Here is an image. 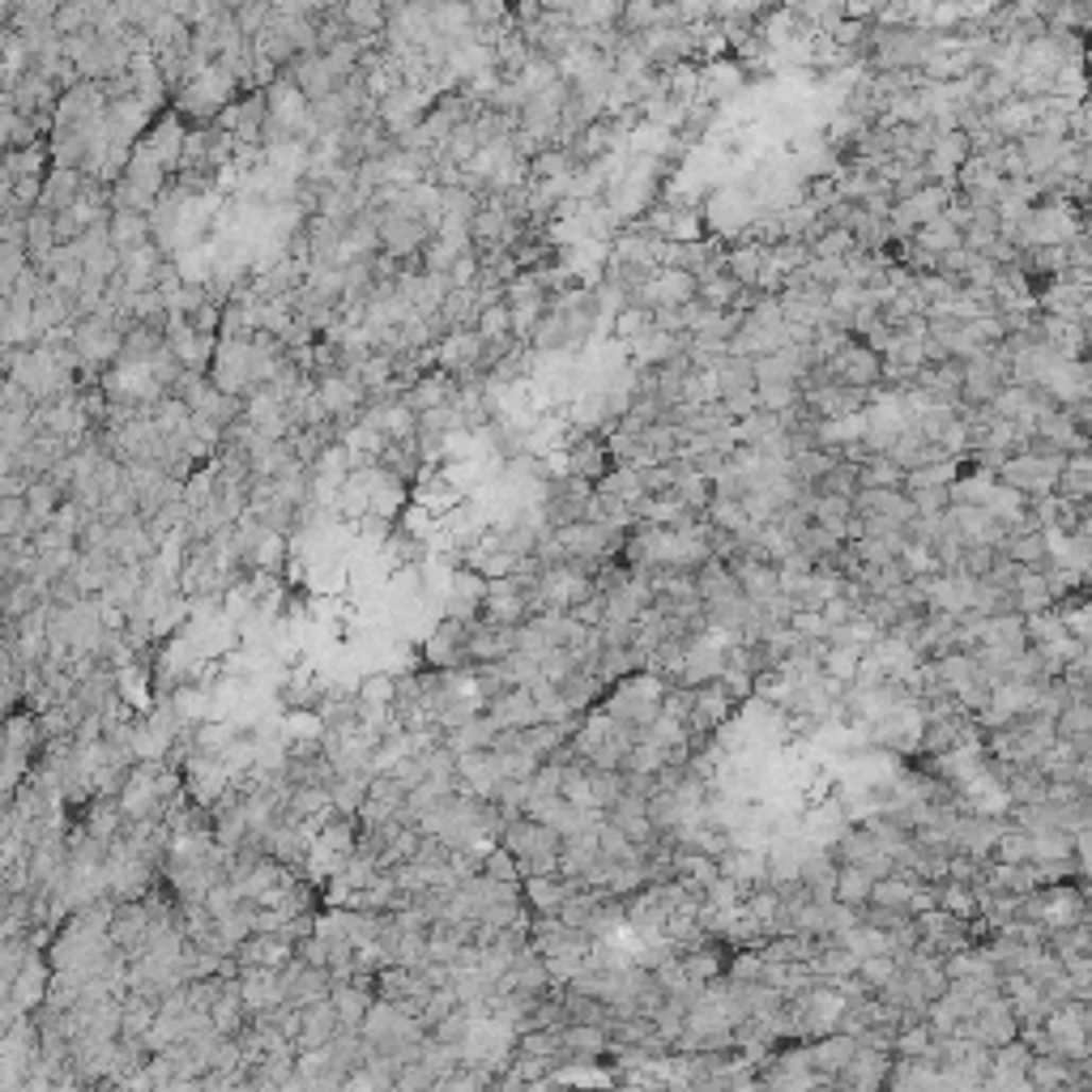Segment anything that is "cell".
Here are the masks:
<instances>
[{
    "label": "cell",
    "instance_id": "cell-8",
    "mask_svg": "<svg viewBox=\"0 0 1092 1092\" xmlns=\"http://www.w3.org/2000/svg\"><path fill=\"white\" fill-rule=\"evenodd\" d=\"M585 888H590V884H568V880H560V875H542V880H525V884H521L525 905H529L533 918H542V914H564V905H568L577 892H585Z\"/></svg>",
    "mask_w": 1092,
    "mask_h": 1092
},
{
    "label": "cell",
    "instance_id": "cell-3",
    "mask_svg": "<svg viewBox=\"0 0 1092 1092\" xmlns=\"http://www.w3.org/2000/svg\"><path fill=\"white\" fill-rule=\"evenodd\" d=\"M960 1037H969V1041H977V1045H986V1050H1003V1045H1011V1041L1020 1037V1020H1016V1011H1011L1007 999H994V1003H986L973 1020L960 1024Z\"/></svg>",
    "mask_w": 1092,
    "mask_h": 1092
},
{
    "label": "cell",
    "instance_id": "cell-22",
    "mask_svg": "<svg viewBox=\"0 0 1092 1092\" xmlns=\"http://www.w3.org/2000/svg\"><path fill=\"white\" fill-rule=\"evenodd\" d=\"M474 329H478L482 342H508V338H512V308H508V304L482 308L478 321H474Z\"/></svg>",
    "mask_w": 1092,
    "mask_h": 1092
},
{
    "label": "cell",
    "instance_id": "cell-7",
    "mask_svg": "<svg viewBox=\"0 0 1092 1092\" xmlns=\"http://www.w3.org/2000/svg\"><path fill=\"white\" fill-rule=\"evenodd\" d=\"M806 1050H811V1071H815L819 1079H837V1075L854 1062V1054L863 1050V1041H858V1037H846V1033H833V1037L806 1041Z\"/></svg>",
    "mask_w": 1092,
    "mask_h": 1092
},
{
    "label": "cell",
    "instance_id": "cell-16",
    "mask_svg": "<svg viewBox=\"0 0 1092 1092\" xmlns=\"http://www.w3.org/2000/svg\"><path fill=\"white\" fill-rule=\"evenodd\" d=\"M965 154H969V137H965V133H943V137L935 141V150L926 154V167H931L935 175H952V171L965 163Z\"/></svg>",
    "mask_w": 1092,
    "mask_h": 1092
},
{
    "label": "cell",
    "instance_id": "cell-21",
    "mask_svg": "<svg viewBox=\"0 0 1092 1092\" xmlns=\"http://www.w3.org/2000/svg\"><path fill=\"white\" fill-rule=\"evenodd\" d=\"M931 1045H935V1033H931V1024H926V1020H914V1024H901L892 1054H897V1058H922Z\"/></svg>",
    "mask_w": 1092,
    "mask_h": 1092
},
{
    "label": "cell",
    "instance_id": "cell-18",
    "mask_svg": "<svg viewBox=\"0 0 1092 1092\" xmlns=\"http://www.w3.org/2000/svg\"><path fill=\"white\" fill-rule=\"evenodd\" d=\"M478 1024H482V1020H478L470 1007H457L448 1020H440V1024L431 1028V1037H436L440 1045H453V1050H461V1045L474 1037V1028H478Z\"/></svg>",
    "mask_w": 1092,
    "mask_h": 1092
},
{
    "label": "cell",
    "instance_id": "cell-19",
    "mask_svg": "<svg viewBox=\"0 0 1092 1092\" xmlns=\"http://www.w3.org/2000/svg\"><path fill=\"white\" fill-rule=\"evenodd\" d=\"M764 973H768V965H764L760 948H738V952H734V960L726 965V977H730L734 986H760V982H764Z\"/></svg>",
    "mask_w": 1092,
    "mask_h": 1092
},
{
    "label": "cell",
    "instance_id": "cell-12",
    "mask_svg": "<svg viewBox=\"0 0 1092 1092\" xmlns=\"http://www.w3.org/2000/svg\"><path fill=\"white\" fill-rule=\"evenodd\" d=\"M338 1033H342V1020H338L334 1003H329V999H325V1003H312V1007H304V1028H300L295 1050H300V1054H308V1050H325Z\"/></svg>",
    "mask_w": 1092,
    "mask_h": 1092
},
{
    "label": "cell",
    "instance_id": "cell-13",
    "mask_svg": "<svg viewBox=\"0 0 1092 1092\" xmlns=\"http://www.w3.org/2000/svg\"><path fill=\"white\" fill-rule=\"evenodd\" d=\"M914 892H918V880H909V875H888V880H880V884L871 888V905H875V909L909 914ZM909 918H914V914H909Z\"/></svg>",
    "mask_w": 1092,
    "mask_h": 1092
},
{
    "label": "cell",
    "instance_id": "cell-24",
    "mask_svg": "<svg viewBox=\"0 0 1092 1092\" xmlns=\"http://www.w3.org/2000/svg\"><path fill=\"white\" fill-rule=\"evenodd\" d=\"M116 675H120V700H124V709H146V704H150V675L137 670V666L116 670Z\"/></svg>",
    "mask_w": 1092,
    "mask_h": 1092
},
{
    "label": "cell",
    "instance_id": "cell-5",
    "mask_svg": "<svg viewBox=\"0 0 1092 1092\" xmlns=\"http://www.w3.org/2000/svg\"><path fill=\"white\" fill-rule=\"evenodd\" d=\"M499 846H504L512 858H546V854H564V837H560L556 829L538 824V819H529V815H516V819H512Z\"/></svg>",
    "mask_w": 1092,
    "mask_h": 1092
},
{
    "label": "cell",
    "instance_id": "cell-15",
    "mask_svg": "<svg viewBox=\"0 0 1092 1092\" xmlns=\"http://www.w3.org/2000/svg\"><path fill=\"white\" fill-rule=\"evenodd\" d=\"M1028 1079L1037 1092H1058L1067 1079H1071V1062L1058 1058V1054H1033L1028 1062Z\"/></svg>",
    "mask_w": 1092,
    "mask_h": 1092
},
{
    "label": "cell",
    "instance_id": "cell-2",
    "mask_svg": "<svg viewBox=\"0 0 1092 1092\" xmlns=\"http://www.w3.org/2000/svg\"><path fill=\"white\" fill-rule=\"evenodd\" d=\"M470 632L474 628H465V624H457V619H436V628L423 636V662L431 666V670H465V666H474L470 662Z\"/></svg>",
    "mask_w": 1092,
    "mask_h": 1092
},
{
    "label": "cell",
    "instance_id": "cell-26",
    "mask_svg": "<svg viewBox=\"0 0 1092 1092\" xmlns=\"http://www.w3.org/2000/svg\"><path fill=\"white\" fill-rule=\"evenodd\" d=\"M482 875H487V880H499V884H521V867H516V858H512L504 846L482 858Z\"/></svg>",
    "mask_w": 1092,
    "mask_h": 1092
},
{
    "label": "cell",
    "instance_id": "cell-11",
    "mask_svg": "<svg viewBox=\"0 0 1092 1092\" xmlns=\"http://www.w3.org/2000/svg\"><path fill=\"white\" fill-rule=\"evenodd\" d=\"M611 1033L607 1028H594V1024H568L560 1033V1050L568 1062H602L611 1054Z\"/></svg>",
    "mask_w": 1092,
    "mask_h": 1092
},
{
    "label": "cell",
    "instance_id": "cell-10",
    "mask_svg": "<svg viewBox=\"0 0 1092 1092\" xmlns=\"http://www.w3.org/2000/svg\"><path fill=\"white\" fill-rule=\"evenodd\" d=\"M368 986H372V982H334L329 1003H334V1011H338V1020H342L346 1033H363V1024H368V1016H372V1007H376V999H372Z\"/></svg>",
    "mask_w": 1092,
    "mask_h": 1092
},
{
    "label": "cell",
    "instance_id": "cell-4",
    "mask_svg": "<svg viewBox=\"0 0 1092 1092\" xmlns=\"http://www.w3.org/2000/svg\"><path fill=\"white\" fill-rule=\"evenodd\" d=\"M892 1067H897V1054L863 1045V1050L854 1054V1062L837 1075V1084H841V1092H888Z\"/></svg>",
    "mask_w": 1092,
    "mask_h": 1092
},
{
    "label": "cell",
    "instance_id": "cell-1",
    "mask_svg": "<svg viewBox=\"0 0 1092 1092\" xmlns=\"http://www.w3.org/2000/svg\"><path fill=\"white\" fill-rule=\"evenodd\" d=\"M209 380H214V389H218V393H226V397H243V393L256 385V355H252V342L222 338V342L214 346Z\"/></svg>",
    "mask_w": 1092,
    "mask_h": 1092
},
{
    "label": "cell",
    "instance_id": "cell-17",
    "mask_svg": "<svg viewBox=\"0 0 1092 1092\" xmlns=\"http://www.w3.org/2000/svg\"><path fill=\"white\" fill-rule=\"evenodd\" d=\"M726 269H730V278H734L738 287L760 283V273H764V248H755V243L730 248V252H726Z\"/></svg>",
    "mask_w": 1092,
    "mask_h": 1092
},
{
    "label": "cell",
    "instance_id": "cell-20",
    "mask_svg": "<svg viewBox=\"0 0 1092 1092\" xmlns=\"http://www.w3.org/2000/svg\"><path fill=\"white\" fill-rule=\"evenodd\" d=\"M994 858H999L1003 867H1024V863H1033V837H1028L1024 829H1003V837H999V846H994Z\"/></svg>",
    "mask_w": 1092,
    "mask_h": 1092
},
{
    "label": "cell",
    "instance_id": "cell-9",
    "mask_svg": "<svg viewBox=\"0 0 1092 1092\" xmlns=\"http://www.w3.org/2000/svg\"><path fill=\"white\" fill-rule=\"evenodd\" d=\"M235 960H239V969H273V973H283L295 960V943L283 939V935H252L248 943H239Z\"/></svg>",
    "mask_w": 1092,
    "mask_h": 1092
},
{
    "label": "cell",
    "instance_id": "cell-27",
    "mask_svg": "<svg viewBox=\"0 0 1092 1092\" xmlns=\"http://www.w3.org/2000/svg\"><path fill=\"white\" fill-rule=\"evenodd\" d=\"M1028 1062H1033V1045L1024 1037H1016L1011 1045L994 1050V1071H1028Z\"/></svg>",
    "mask_w": 1092,
    "mask_h": 1092
},
{
    "label": "cell",
    "instance_id": "cell-25",
    "mask_svg": "<svg viewBox=\"0 0 1092 1092\" xmlns=\"http://www.w3.org/2000/svg\"><path fill=\"white\" fill-rule=\"evenodd\" d=\"M0 533H5V538L31 533V508H27V499H0Z\"/></svg>",
    "mask_w": 1092,
    "mask_h": 1092
},
{
    "label": "cell",
    "instance_id": "cell-28",
    "mask_svg": "<svg viewBox=\"0 0 1092 1092\" xmlns=\"http://www.w3.org/2000/svg\"><path fill=\"white\" fill-rule=\"evenodd\" d=\"M986 1088H990V1092H1037L1033 1079H1028V1071H990Z\"/></svg>",
    "mask_w": 1092,
    "mask_h": 1092
},
{
    "label": "cell",
    "instance_id": "cell-6",
    "mask_svg": "<svg viewBox=\"0 0 1092 1092\" xmlns=\"http://www.w3.org/2000/svg\"><path fill=\"white\" fill-rule=\"evenodd\" d=\"M283 990H287V1007H312V1003H325L334 994V973L329 969H312L304 965L300 956L283 969Z\"/></svg>",
    "mask_w": 1092,
    "mask_h": 1092
},
{
    "label": "cell",
    "instance_id": "cell-29",
    "mask_svg": "<svg viewBox=\"0 0 1092 1092\" xmlns=\"http://www.w3.org/2000/svg\"><path fill=\"white\" fill-rule=\"evenodd\" d=\"M666 1092H696L692 1084H679V1088H666Z\"/></svg>",
    "mask_w": 1092,
    "mask_h": 1092
},
{
    "label": "cell",
    "instance_id": "cell-23",
    "mask_svg": "<svg viewBox=\"0 0 1092 1092\" xmlns=\"http://www.w3.org/2000/svg\"><path fill=\"white\" fill-rule=\"evenodd\" d=\"M897 973H901L897 956H863V965H858V982H863L867 990H875V994H880Z\"/></svg>",
    "mask_w": 1092,
    "mask_h": 1092
},
{
    "label": "cell",
    "instance_id": "cell-14",
    "mask_svg": "<svg viewBox=\"0 0 1092 1092\" xmlns=\"http://www.w3.org/2000/svg\"><path fill=\"white\" fill-rule=\"evenodd\" d=\"M871 888H875V875H871V871H863V867H841V875H837V905L863 909V905H871Z\"/></svg>",
    "mask_w": 1092,
    "mask_h": 1092
}]
</instances>
